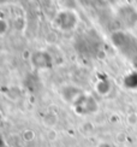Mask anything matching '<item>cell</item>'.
<instances>
[{
    "label": "cell",
    "instance_id": "1",
    "mask_svg": "<svg viewBox=\"0 0 137 147\" xmlns=\"http://www.w3.org/2000/svg\"><path fill=\"white\" fill-rule=\"evenodd\" d=\"M77 22H78L77 15L73 11L64 10L57 13V16H55L53 21V24H54V27H57L58 29L65 32V30H72L76 28Z\"/></svg>",
    "mask_w": 137,
    "mask_h": 147
},
{
    "label": "cell",
    "instance_id": "2",
    "mask_svg": "<svg viewBox=\"0 0 137 147\" xmlns=\"http://www.w3.org/2000/svg\"><path fill=\"white\" fill-rule=\"evenodd\" d=\"M126 121L130 125H136L137 124V112H131L128 115Z\"/></svg>",
    "mask_w": 137,
    "mask_h": 147
},
{
    "label": "cell",
    "instance_id": "3",
    "mask_svg": "<svg viewBox=\"0 0 137 147\" xmlns=\"http://www.w3.org/2000/svg\"><path fill=\"white\" fill-rule=\"evenodd\" d=\"M6 30H7V24L4 20H0V36L4 35L6 33Z\"/></svg>",
    "mask_w": 137,
    "mask_h": 147
},
{
    "label": "cell",
    "instance_id": "4",
    "mask_svg": "<svg viewBox=\"0 0 137 147\" xmlns=\"http://www.w3.org/2000/svg\"><path fill=\"white\" fill-rule=\"evenodd\" d=\"M99 147H111L108 144H106V142H103V144H101L100 146H99Z\"/></svg>",
    "mask_w": 137,
    "mask_h": 147
},
{
    "label": "cell",
    "instance_id": "5",
    "mask_svg": "<svg viewBox=\"0 0 137 147\" xmlns=\"http://www.w3.org/2000/svg\"><path fill=\"white\" fill-rule=\"evenodd\" d=\"M134 28H135V32L137 33V22H136V23L134 24Z\"/></svg>",
    "mask_w": 137,
    "mask_h": 147
}]
</instances>
